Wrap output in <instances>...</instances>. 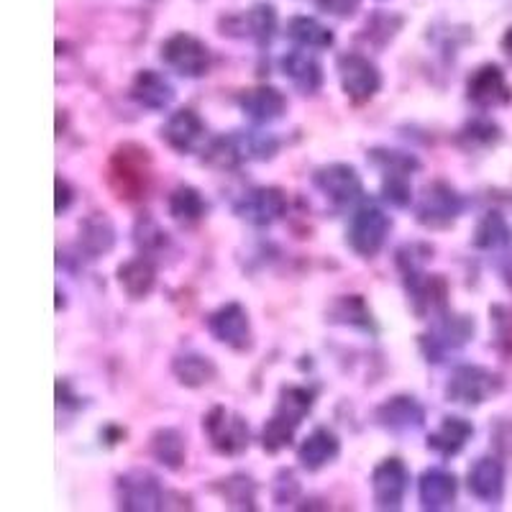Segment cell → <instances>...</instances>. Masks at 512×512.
Wrapping results in <instances>:
<instances>
[{
  "mask_svg": "<svg viewBox=\"0 0 512 512\" xmlns=\"http://www.w3.org/2000/svg\"><path fill=\"white\" fill-rule=\"evenodd\" d=\"M341 454V441L331 428H315L300 448H297V461L308 472H320L323 466L333 464Z\"/></svg>",
  "mask_w": 512,
  "mask_h": 512,
  "instance_id": "22",
  "label": "cell"
},
{
  "mask_svg": "<svg viewBox=\"0 0 512 512\" xmlns=\"http://www.w3.org/2000/svg\"><path fill=\"white\" fill-rule=\"evenodd\" d=\"M456 492H459V482H456L454 474L441 469V466L425 469L418 482L423 510H448L456 502Z\"/></svg>",
  "mask_w": 512,
  "mask_h": 512,
  "instance_id": "19",
  "label": "cell"
},
{
  "mask_svg": "<svg viewBox=\"0 0 512 512\" xmlns=\"http://www.w3.org/2000/svg\"><path fill=\"white\" fill-rule=\"evenodd\" d=\"M162 62L177 75L195 80V77L208 75L213 57H210L208 44L200 41L198 36L175 34L162 44Z\"/></svg>",
  "mask_w": 512,
  "mask_h": 512,
  "instance_id": "7",
  "label": "cell"
},
{
  "mask_svg": "<svg viewBox=\"0 0 512 512\" xmlns=\"http://www.w3.org/2000/svg\"><path fill=\"white\" fill-rule=\"evenodd\" d=\"M203 431L208 436L210 446L216 448L221 456H241L251 443L249 423L239 413H233L223 405H216L205 415Z\"/></svg>",
  "mask_w": 512,
  "mask_h": 512,
  "instance_id": "4",
  "label": "cell"
},
{
  "mask_svg": "<svg viewBox=\"0 0 512 512\" xmlns=\"http://www.w3.org/2000/svg\"><path fill=\"white\" fill-rule=\"evenodd\" d=\"M505 280H507V285L512 287V262L505 267Z\"/></svg>",
  "mask_w": 512,
  "mask_h": 512,
  "instance_id": "45",
  "label": "cell"
},
{
  "mask_svg": "<svg viewBox=\"0 0 512 512\" xmlns=\"http://www.w3.org/2000/svg\"><path fill=\"white\" fill-rule=\"evenodd\" d=\"M203 162L210 164L213 169H236L239 164L246 162L244 146H241L239 131L231 136H218L210 139L208 146L203 149Z\"/></svg>",
  "mask_w": 512,
  "mask_h": 512,
  "instance_id": "32",
  "label": "cell"
},
{
  "mask_svg": "<svg viewBox=\"0 0 512 512\" xmlns=\"http://www.w3.org/2000/svg\"><path fill=\"white\" fill-rule=\"evenodd\" d=\"M118 502L123 510L141 512V510H159L164 507V489L159 479L146 469H134L118 477Z\"/></svg>",
  "mask_w": 512,
  "mask_h": 512,
  "instance_id": "12",
  "label": "cell"
},
{
  "mask_svg": "<svg viewBox=\"0 0 512 512\" xmlns=\"http://www.w3.org/2000/svg\"><path fill=\"white\" fill-rule=\"evenodd\" d=\"M244 31L256 44H262V47L269 44L277 31V13H274L272 3H256L244 16Z\"/></svg>",
  "mask_w": 512,
  "mask_h": 512,
  "instance_id": "34",
  "label": "cell"
},
{
  "mask_svg": "<svg viewBox=\"0 0 512 512\" xmlns=\"http://www.w3.org/2000/svg\"><path fill=\"white\" fill-rule=\"evenodd\" d=\"M466 95L479 108H502L512 100V88L497 64H482L466 82Z\"/></svg>",
  "mask_w": 512,
  "mask_h": 512,
  "instance_id": "15",
  "label": "cell"
},
{
  "mask_svg": "<svg viewBox=\"0 0 512 512\" xmlns=\"http://www.w3.org/2000/svg\"><path fill=\"white\" fill-rule=\"evenodd\" d=\"M162 141L177 154H198L208 146V126L192 108H180L164 121Z\"/></svg>",
  "mask_w": 512,
  "mask_h": 512,
  "instance_id": "9",
  "label": "cell"
},
{
  "mask_svg": "<svg viewBox=\"0 0 512 512\" xmlns=\"http://www.w3.org/2000/svg\"><path fill=\"white\" fill-rule=\"evenodd\" d=\"M382 198L395 208H408L413 203V187L405 175H384Z\"/></svg>",
  "mask_w": 512,
  "mask_h": 512,
  "instance_id": "39",
  "label": "cell"
},
{
  "mask_svg": "<svg viewBox=\"0 0 512 512\" xmlns=\"http://www.w3.org/2000/svg\"><path fill=\"white\" fill-rule=\"evenodd\" d=\"M512 244V228L500 213H484L482 221L477 223V231H474V246L477 249H505Z\"/></svg>",
  "mask_w": 512,
  "mask_h": 512,
  "instance_id": "33",
  "label": "cell"
},
{
  "mask_svg": "<svg viewBox=\"0 0 512 512\" xmlns=\"http://www.w3.org/2000/svg\"><path fill=\"white\" fill-rule=\"evenodd\" d=\"M233 210H236V216L254 226H272L287 213V195L280 187H254L241 195Z\"/></svg>",
  "mask_w": 512,
  "mask_h": 512,
  "instance_id": "13",
  "label": "cell"
},
{
  "mask_svg": "<svg viewBox=\"0 0 512 512\" xmlns=\"http://www.w3.org/2000/svg\"><path fill=\"white\" fill-rule=\"evenodd\" d=\"M239 108L249 121L272 123L285 116L287 98L272 85H259V88L244 90L239 95Z\"/></svg>",
  "mask_w": 512,
  "mask_h": 512,
  "instance_id": "17",
  "label": "cell"
},
{
  "mask_svg": "<svg viewBox=\"0 0 512 512\" xmlns=\"http://www.w3.org/2000/svg\"><path fill=\"white\" fill-rule=\"evenodd\" d=\"M474 436V425L466 418H459V415H448L443 418V423L438 425V431H433L428 436V448L436 451L443 459H451V456L461 454L464 446L469 443V438Z\"/></svg>",
  "mask_w": 512,
  "mask_h": 512,
  "instance_id": "24",
  "label": "cell"
},
{
  "mask_svg": "<svg viewBox=\"0 0 512 512\" xmlns=\"http://www.w3.org/2000/svg\"><path fill=\"white\" fill-rule=\"evenodd\" d=\"M336 67L341 88H344L346 98H349L351 103H367V100H372L374 95L379 93V88H382V75H379L377 64L369 62V57H364V54H341Z\"/></svg>",
  "mask_w": 512,
  "mask_h": 512,
  "instance_id": "8",
  "label": "cell"
},
{
  "mask_svg": "<svg viewBox=\"0 0 512 512\" xmlns=\"http://www.w3.org/2000/svg\"><path fill=\"white\" fill-rule=\"evenodd\" d=\"M474 336V320L469 315H443L431 333L420 338L428 361H443L448 351H456Z\"/></svg>",
  "mask_w": 512,
  "mask_h": 512,
  "instance_id": "11",
  "label": "cell"
},
{
  "mask_svg": "<svg viewBox=\"0 0 512 512\" xmlns=\"http://www.w3.org/2000/svg\"><path fill=\"white\" fill-rule=\"evenodd\" d=\"M287 36L297 41L303 49H328L333 47V31L323 26L318 18L295 16L287 21Z\"/></svg>",
  "mask_w": 512,
  "mask_h": 512,
  "instance_id": "30",
  "label": "cell"
},
{
  "mask_svg": "<svg viewBox=\"0 0 512 512\" xmlns=\"http://www.w3.org/2000/svg\"><path fill=\"white\" fill-rule=\"evenodd\" d=\"M410 472L405 461L392 456L374 466L372 472V495L379 510H400L402 500L408 495Z\"/></svg>",
  "mask_w": 512,
  "mask_h": 512,
  "instance_id": "10",
  "label": "cell"
},
{
  "mask_svg": "<svg viewBox=\"0 0 512 512\" xmlns=\"http://www.w3.org/2000/svg\"><path fill=\"white\" fill-rule=\"evenodd\" d=\"M502 49H505V52L512 57V26L507 29V34L502 36Z\"/></svg>",
  "mask_w": 512,
  "mask_h": 512,
  "instance_id": "44",
  "label": "cell"
},
{
  "mask_svg": "<svg viewBox=\"0 0 512 512\" xmlns=\"http://www.w3.org/2000/svg\"><path fill=\"white\" fill-rule=\"evenodd\" d=\"M495 141H500V128L492 121H484V118H477V121H469L456 136V144L466 152H474V149H487Z\"/></svg>",
  "mask_w": 512,
  "mask_h": 512,
  "instance_id": "36",
  "label": "cell"
},
{
  "mask_svg": "<svg viewBox=\"0 0 512 512\" xmlns=\"http://www.w3.org/2000/svg\"><path fill=\"white\" fill-rule=\"evenodd\" d=\"M208 331L216 341H221V344L231 346L236 351H246L251 346L249 313L239 303L223 305V308H218L216 313L210 315Z\"/></svg>",
  "mask_w": 512,
  "mask_h": 512,
  "instance_id": "16",
  "label": "cell"
},
{
  "mask_svg": "<svg viewBox=\"0 0 512 512\" xmlns=\"http://www.w3.org/2000/svg\"><path fill=\"white\" fill-rule=\"evenodd\" d=\"M216 489L231 507H239V510H246V507L254 510L256 507V484L246 474H233V477L221 479Z\"/></svg>",
  "mask_w": 512,
  "mask_h": 512,
  "instance_id": "37",
  "label": "cell"
},
{
  "mask_svg": "<svg viewBox=\"0 0 512 512\" xmlns=\"http://www.w3.org/2000/svg\"><path fill=\"white\" fill-rule=\"evenodd\" d=\"M113 246H116V226L105 213H93L80 223V249L90 259L108 254Z\"/></svg>",
  "mask_w": 512,
  "mask_h": 512,
  "instance_id": "25",
  "label": "cell"
},
{
  "mask_svg": "<svg viewBox=\"0 0 512 512\" xmlns=\"http://www.w3.org/2000/svg\"><path fill=\"white\" fill-rule=\"evenodd\" d=\"M313 185L336 205H349L364 195L359 172L344 162H331L315 169Z\"/></svg>",
  "mask_w": 512,
  "mask_h": 512,
  "instance_id": "14",
  "label": "cell"
},
{
  "mask_svg": "<svg viewBox=\"0 0 512 512\" xmlns=\"http://www.w3.org/2000/svg\"><path fill=\"white\" fill-rule=\"evenodd\" d=\"M131 98L146 111H167L175 103V88L164 75L154 70H141L131 82Z\"/></svg>",
  "mask_w": 512,
  "mask_h": 512,
  "instance_id": "21",
  "label": "cell"
},
{
  "mask_svg": "<svg viewBox=\"0 0 512 512\" xmlns=\"http://www.w3.org/2000/svg\"><path fill=\"white\" fill-rule=\"evenodd\" d=\"M149 448H152L154 459H157L164 469H169V472H180L182 466H185V438H182V433L175 431V428H159L152 436V446Z\"/></svg>",
  "mask_w": 512,
  "mask_h": 512,
  "instance_id": "27",
  "label": "cell"
},
{
  "mask_svg": "<svg viewBox=\"0 0 512 512\" xmlns=\"http://www.w3.org/2000/svg\"><path fill=\"white\" fill-rule=\"evenodd\" d=\"M469 492L487 505H497L505 492V469L497 459H477L469 469Z\"/></svg>",
  "mask_w": 512,
  "mask_h": 512,
  "instance_id": "23",
  "label": "cell"
},
{
  "mask_svg": "<svg viewBox=\"0 0 512 512\" xmlns=\"http://www.w3.org/2000/svg\"><path fill=\"white\" fill-rule=\"evenodd\" d=\"M315 392L300 384H287L280 392V402L272 418L267 420L262 431V446L269 454H280L282 448L292 446L297 425L303 423L305 415L313 410Z\"/></svg>",
  "mask_w": 512,
  "mask_h": 512,
  "instance_id": "2",
  "label": "cell"
},
{
  "mask_svg": "<svg viewBox=\"0 0 512 512\" xmlns=\"http://www.w3.org/2000/svg\"><path fill=\"white\" fill-rule=\"evenodd\" d=\"M57 402L64 405V408H80L82 402L80 397H75L70 392V384L64 382V379H57Z\"/></svg>",
  "mask_w": 512,
  "mask_h": 512,
  "instance_id": "41",
  "label": "cell"
},
{
  "mask_svg": "<svg viewBox=\"0 0 512 512\" xmlns=\"http://www.w3.org/2000/svg\"><path fill=\"white\" fill-rule=\"evenodd\" d=\"M392 218L384 213L377 205H361L351 216L349 231H346V241H349L351 251L364 259H372L382 251L384 241L390 236Z\"/></svg>",
  "mask_w": 512,
  "mask_h": 512,
  "instance_id": "3",
  "label": "cell"
},
{
  "mask_svg": "<svg viewBox=\"0 0 512 512\" xmlns=\"http://www.w3.org/2000/svg\"><path fill=\"white\" fill-rule=\"evenodd\" d=\"M105 177L118 200L139 203L152 190V152L146 146L126 141L108 159Z\"/></svg>",
  "mask_w": 512,
  "mask_h": 512,
  "instance_id": "1",
  "label": "cell"
},
{
  "mask_svg": "<svg viewBox=\"0 0 512 512\" xmlns=\"http://www.w3.org/2000/svg\"><path fill=\"white\" fill-rule=\"evenodd\" d=\"M72 205V190L67 185V180L57 177V216H62L64 210Z\"/></svg>",
  "mask_w": 512,
  "mask_h": 512,
  "instance_id": "42",
  "label": "cell"
},
{
  "mask_svg": "<svg viewBox=\"0 0 512 512\" xmlns=\"http://www.w3.org/2000/svg\"><path fill=\"white\" fill-rule=\"evenodd\" d=\"M502 387V379L495 372H489L484 367H474V364H464V367H456L451 379H448L446 397L448 402H456V405H482L489 397L497 395Z\"/></svg>",
  "mask_w": 512,
  "mask_h": 512,
  "instance_id": "6",
  "label": "cell"
},
{
  "mask_svg": "<svg viewBox=\"0 0 512 512\" xmlns=\"http://www.w3.org/2000/svg\"><path fill=\"white\" fill-rule=\"evenodd\" d=\"M377 423L392 433L418 431L425 423V410L415 397H392L377 408Z\"/></svg>",
  "mask_w": 512,
  "mask_h": 512,
  "instance_id": "18",
  "label": "cell"
},
{
  "mask_svg": "<svg viewBox=\"0 0 512 512\" xmlns=\"http://www.w3.org/2000/svg\"><path fill=\"white\" fill-rule=\"evenodd\" d=\"M328 320L331 323H341V326L361 328V331H374V320L372 310L364 303L361 295H344L338 297L336 303L328 310Z\"/></svg>",
  "mask_w": 512,
  "mask_h": 512,
  "instance_id": "29",
  "label": "cell"
},
{
  "mask_svg": "<svg viewBox=\"0 0 512 512\" xmlns=\"http://www.w3.org/2000/svg\"><path fill=\"white\" fill-rule=\"evenodd\" d=\"M134 241L144 254H157V251L167 249L169 244V233L159 226L154 218L144 216L136 221L134 226Z\"/></svg>",
  "mask_w": 512,
  "mask_h": 512,
  "instance_id": "38",
  "label": "cell"
},
{
  "mask_svg": "<svg viewBox=\"0 0 512 512\" xmlns=\"http://www.w3.org/2000/svg\"><path fill=\"white\" fill-rule=\"evenodd\" d=\"M118 285L131 300H141L157 285V269L146 256H136V259L118 267Z\"/></svg>",
  "mask_w": 512,
  "mask_h": 512,
  "instance_id": "26",
  "label": "cell"
},
{
  "mask_svg": "<svg viewBox=\"0 0 512 512\" xmlns=\"http://www.w3.org/2000/svg\"><path fill=\"white\" fill-rule=\"evenodd\" d=\"M169 216L180 223H198L208 213L203 192L192 185H180L169 195Z\"/></svg>",
  "mask_w": 512,
  "mask_h": 512,
  "instance_id": "31",
  "label": "cell"
},
{
  "mask_svg": "<svg viewBox=\"0 0 512 512\" xmlns=\"http://www.w3.org/2000/svg\"><path fill=\"white\" fill-rule=\"evenodd\" d=\"M100 438H105V443H108V446H116V443H121L123 438H126V431H123V428H118V425H108V428L100 433Z\"/></svg>",
  "mask_w": 512,
  "mask_h": 512,
  "instance_id": "43",
  "label": "cell"
},
{
  "mask_svg": "<svg viewBox=\"0 0 512 512\" xmlns=\"http://www.w3.org/2000/svg\"><path fill=\"white\" fill-rule=\"evenodd\" d=\"M461 208V195L448 185V182L436 180L431 185H425V190L420 192L418 205H415V218H418L420 226L425 228H451L459 218Z\"/></svg>",
  "mask_w": 512,
  "mask_h": 512,
  "instance_id": "5",
  "label": "cell"
},
{
  "mask_svg": "<svg viewBox=\"0 0 512 512\" xmlns=\"http://www.w3.org/2000/svg\"><path fill=\"white\" fill-rule=\"evenodd\" d=\"M320 11L331 13L336 18H349L359 11L361 0H315Z\"/></svg>",
  "mask_w": 512,
  "mask_h": 512,
  "instance_id": "40",
  "label": "cell"
},
{
  "mask_svg": "<svg viewBox=\"0 0 512 512\" xmlns=\"http://www.w3.org/2000/svg\"><path fill=\"white\" fill-rule=\"evenodd\" d=\"M369 162L382 172V175H405L410 177L413 172H420V162L413 154L395 152V149H372Z\"/></svg>",
  "mask_w": 512,
  "mask_h": 512,
  "instance_id": "35",
  "label": "cell"
},
{
  "mask_svg": "<svg viewBox=\"0 0 512 512\" xmlns=\"http://www.w3.org/2000/svg\"><path fill=\"white\" fill-rule=\"evenodd\" d=\"M280 67L282 72H285L287 80H290L300 93L315 95L323 88V67H320V62L308 52V49L287 52L285 57L280 59Z\"/></svg>",
  "mask_w": 512,
  "mask_h": 512,
  "instance_id": "20",
  "label": "cell"
},
{
  "mask_svg": "<svg viewBox=\"0 0 512 512\" xmlns=\"http://www.w3.org/2000/svg\"><path fill=\"white\" fill-rule=\"evenodd\" d=\"M172 374L180 379V384L185 387H192V390H198V387H205L216 379L218 369L216 364L203 354H182L172 361Z\"/></svg>",
  "mask_w": 512,
  "mask_h": 512,
  "instance_id": "28",
  "label": "cell"
}]
</instances>
